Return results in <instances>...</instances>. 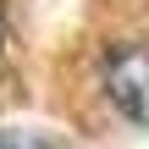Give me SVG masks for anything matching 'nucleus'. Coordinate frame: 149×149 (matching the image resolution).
<instances>
[{
    "label": "nucleus",
    "mask_w": 149,
    "mask_h": 149,
    "mask_svg": "<svg viewBox=\"0 0 149 149\" xmlns=\"http://www.w3.org/2000/svg\"><path fill=\"white\" fill-rule=\"evenodd\" d=\"M105 94L127 122L149 127V44L144 39H122L105 50Z\"/></svg>",
    "instance_id": "nucleus-1"
},
{
    "label": "nucleus",
    "mask_w": 149,
    "mask_h": 149,
    "mask_svg": "<svg viewBox=\"0 0 149 149\" xmlns=\"http://www.w3.org/2000/svg\"><path fill=\"white\" fill-rule=\"evenodd\" d=\"M0 149H66L55 133H22V127H0Z\"/></svg>",
    "instance_id": "nucleus-2"
}]
</instances>
